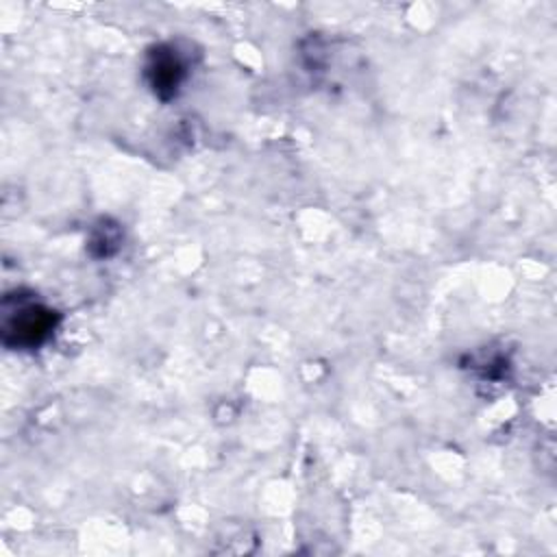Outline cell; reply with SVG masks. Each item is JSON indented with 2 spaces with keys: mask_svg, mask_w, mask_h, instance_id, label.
I'll return each mask as SVG.
<instances>
[{
  "mask_svg": "<svg viewBox=\"0 0 557 557\" xmlns=\"http://www.w3.org/2000/svg\"><path fill=\"white\" fill-rule=\"evenodd\" d=\"M146 74H148V83L154 89V94L159 98H170L178 91V87L185 78V65H183L181 57L176 54V50L159 46L148 59Z\"/></svg>",
  "mask_w": 557,
  "mask_h": 557,
  "instance_id": "cell-2",
  "label": "cell"
},
{
  "mask_svg": "<svg viewBox=\"0 0 557 557\" xmlns=\"http://www.w3.org/2000/svg\"><path fill=\"white\" fill-rule=\"evenodd\" d=\"M57 315L54 311L41 305H22L15 315H9L4 322V342L11 346L33 348L39 346L54 329Z\"/></svg>",
  "mask_w": 557,
  "mask_h": 557,
  "instance_id": "cell-1",
  "label": "cell"
}]
</instances>
